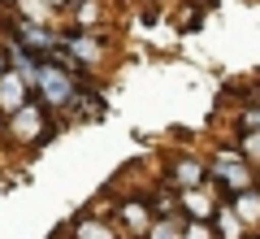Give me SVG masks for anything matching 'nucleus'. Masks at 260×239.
Returning <instances> with one entry per match:
<instances>
[{"label":"nucleus","mask_w":260,"mask_h":239,"mask_svg":"<svg viewBox=\"0 0 260 239\" xmlns=\"http://www.w3.org/2000/svg\"><path fill=\"white\" fill-rule=\"evenodd\" d=\"M182 213L191 222H208L217 213V204H213V196H208L204 187H195V192H182Z\"/></svg>","instance_id":"8"},{"label":"nucleus","mask_w":260,"mask_h":239,"mask_svg":"<svg viewBox=\"0 0 260 239\" xmlns=\"http://www.w3.org/2000/svg\"><path fill=\"white\" fill-rule=\"evenodd\" d=\"M117 226H121V235L143 239V235H148V226H152L148 200H121V204H117Z\"/></svg>","instance_id":"4"},{"label":"nucleus","mask_w":260,"mask_h":239,"mask_svg":"<svg viewBox=\"0 0 260 239\" xmlns=\"http://www.w3.org/2000/svg\"><path fill=\"white\" fill-rule=\"evenodd\" d=\"M48 109L39 100L22 104L18 113H9V135L18 139V144H39V139H48Z\"/></svg>","instance_id":"3"},{"label":"nucleus","mask_w":260,"mask_h":239,"mask_svg":"<svg viewBox=\"0 0 260 239\" xmlns=\"http://www.w3.org/2000/svg\"><path fill=\"white\" fill-rule=\"evenodd\" d=\"M208 174H213L217 187H225L230 196H239V192H247V187H256V170H251V161L239 152V148H221V152L213 156Z\"/></svg>","instance_id":"2"},{"label":"nucleus","mask_w":260,"mask_h":239,"mask_svg":"<svg viewBox=\"0 0 260 239\" xmlns=\"http://www.w3.org/2000/svg\"><path fill=\"white\" fill-rule=\"evenodd\" d=\"M35 100L44 109H65V104H78V83H74V70H65V65H52V61H39L35 78Z\"/></svg>","instance_id":"1"},{"label":"nucleus","mask_w":260,"mask_h":239,"mask_svg":"<svg viewBox=\"0 0 260 239\" xmlns=\"http://www.w3.org/2000/svg\"><path fill=\"white\" fill-rule=\"evenodd\" d=\"M30 87H26V78H22L18 70H5L0 74V109L5 113H18L22 104H30Z\"/></svg>","instance_id":"5"},{"label":"nucleus","mask_w":260,"mask_h":239,"mask_svg":"<svg viewBox=\"0 0 260 239\" xmlns=\"http://www.w3.org/2000/svg\"><path fill=\"white\" fill-rule=\"evenodd\" d=\"M239 152L247 156V161H260V130H243V139H239Z\"/></svg>","instance_id":"12"},{"label":"nucleus","mask_w":260,"mask_h":239,"mask_svg":"<svg viewBox=\"0 0 260 239\" xmlns=\"http://www.w3.org/2000/svg\"><path fill=\"white\" fill-rule=\"evenodd\" d=\"M230 209L243 226H260V187H247V192L230 196Z\"/></svg>","instance_id":"6"},{"label":"nucleus","mask_w":260,"mask_h":239,"mask_svg":"<svg viewBox=\"0 0 260 239\" xmlns=\"http://www.w3.org/2000/svg\"><path fill=\"white\" fill-rule=\"evenodd\" d=\"M182 230H186L182 213H169V218H152V226H148L143 239H182Z\"/></svg>","instance_id":"10"},{"label":"nucleus","mask_w":260,"mask_h":239,"mask_svg":"<svg viewBox=\"0 0 260 239\" xmlns=\"http://www.w3.org/2000/svg\"><path fill=\"white\" fill-rule=\"evenodd\" d=\"M182 239H217V235H213V226H208V222H186Z\"/></svg>","instance_id":"13"},{"label":"nucleus","mask_w":260,"mask_h":239,"mask_svg":"<svg viewBox=\"0 0 260 239\" xmlns=\"http://www.w3.org/2000/svg\"><path fill=\"white\" fill-rule=\"evenodd\" d=\"M217 222H221V239H243V230H247L239 218H234L230 204H217Z\"/></svg>","instance_id":"11"},{"label":"nucleus","mask_w":260,"mask_h":239,"mask_svg":"<svg viewBox=\"0 0 260 239\" xmlns=\"http://www.w3.org/2000/svg\"><path fill=\"white\" fill-rule=\"evenodd\" d=\"M74 239H121V230L113 222H100V218H78L74 222Z\"/></svg>","instance_id":"9"},{"label":"nucleus","mask_w":260,"mask_h":239,"mask_svg":"<svg viewBox=\"0 0 260 239\" xmlns=\"http://www.w3.org/2000/svg\"><path fill=\"white\" fill-rule=\"evenodd\" d=\"M169 178H174L178 187H186V192H195V187H200V183L208 178V170L200 166L195 156H178V161H174V170H169Z\"/></svg>","instance_id":"7"}]
</instances>
